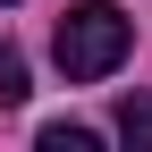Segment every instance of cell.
<instances>
[{"label": "cell", "instance_id": "6da1fadb", "mask_svg": "<svg viewBox=\"0 0 152 152\" xmlns=\"http://www.w3.org/2000/svg\"><path fill=\"white\" fill-rule=\"evenodd\" d=\"M127 42H135V26H127L110 0H85V9H68V17H59L51 59H59V76H68V85H102V76L127 59Z\"/></svg>", "mask_w": 152, "mask_h": 152}, {"label": "cell", "instance_id": "7a4b0ae2", "mask_svg": "<svg viewBox=\"0 0 152 152\" xmlns=\"http://www.w3.org/2000/svg\"><path fill=\"white\" fill-rule=\"evenodd\" d=\"M118 144L127 152H152V93H127L118 102Z\"/></svg>", "mask_w": 152, "mask_h": 152}, {"label": "cell", "instance_id": "3957f363", "mask_svg": "<svg viewBox=\"0 0 152 152\" xmlns=\"http://www.w3.org/2000/svg\"><path fill=\"white\" fill-rule=\"evenodd\" d=\"M42 152H102V135H93V127H42Z\"/></svg>", "mask_w": 152, "mask_h": 152}, {"label": "cell", "instance_id": "277c9868", "mask_svg": "<svg viewBox=\"0 0 152 152\" xmlns=\"http://www.w3.org/2000/svg\"><path fill=\"white\" fill-rule=\"evenodd\" d=\"M26 93H34V85H26V68H17V59H0V110H17Z\"/></svg>", "mask_w": 152, "mask_h": 152}, {"label": "cell", "instance_id": "5b68a950", "mask_svg": "<svg viewBox=\"0 0 152 152\" xmlns=\"http://www.w3.org/2000/svg\"><path fill=\"white\" fill-rule=\"evenodd\" d=\"M0 59H9V51H0Z\"/></svg>", "mask_w": 152, "mask_h": 152}]
</instances>
